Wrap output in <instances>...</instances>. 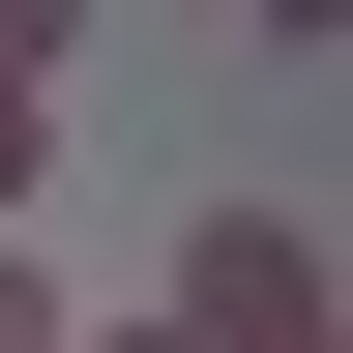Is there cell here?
<instances>
[{
	"mask_svg": "<svg viewBox=\"0 0 353 353\" xmlns=\"http://www.w3.org/2000/svg\"><path fill=\"white\" fill-rule=\"evenodd\" d=\"M88 353H176V324H88Z\"/></svg>",
	"mask_w": 353,
	"mask_h": 353,
	"instance_id": "cell-3",
	"label": "cell"
},
{
	"mask_svg": "<svg viewBox=\"0 0 353 353\" xmlns=\"http://www.w3.org/2000/svg\"><path fill=\"white\" fill-rule=\"evenodd\" d=\"M30 176H59V118H30V59H0V236H30Z\"/></svg>",
	"mask_w": 353,
	"mask_h": 353,
	"instance_id": "cell-1",
	"label": "cell"
},
{
	"mask_svg": "<svg viewBox=\"0 0 353 353\" xmlns=\"http://www.w3.org/2000/svg\"><path fill=\"white\" fill-rule=\"evenodd\" d=\"M0 353H88V324H59V265H30V236H0Z\"/></svg>",
	"mask_w": 353,
	"mask_h": 353,
	"instance_id": "cell-2",
	"label": "cell"
}]
</instances>
